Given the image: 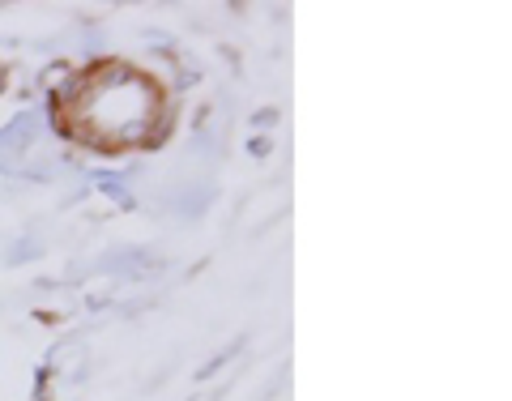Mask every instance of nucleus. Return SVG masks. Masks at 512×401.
Segmentation results:
<instances>
[{"mask_svg":"<svg viewBox=\"0 0 512 401\" xmlns=\"http://www.w3.org/2000/svg\"><path fill=\"white\" fill-rule=\"evenodd\" d=\"M90 124L111 128L107 141H133L146 133L150 124V86L146 82H128V86H103L90 103Z\"/></svg>","mask_w":512,"mask_h":401,"instance_id":"obj_1","label":"nucleus"}]
</instances>
